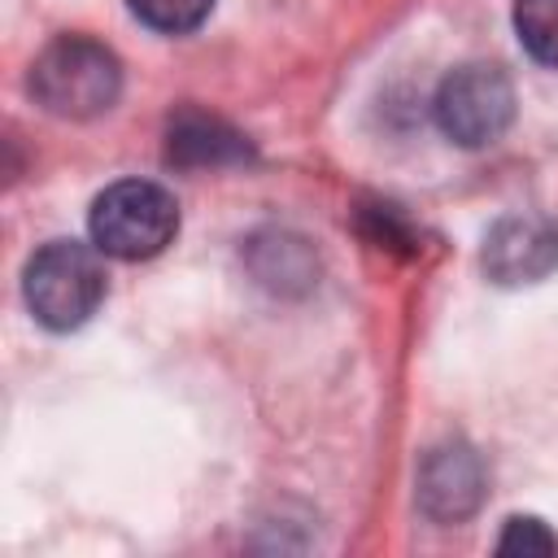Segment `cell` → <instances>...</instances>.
I'll return each instance as SVG.
<instances>
[{"label":"cell","mask_w":558,"mask_h":558,"mask_svg":"<svg viewBox=\"0 0 558 558\" xmlns=\"http://www.w3.org/2000/svg\"><path fill=\"white\" fill-rule=\"evenodd\" d=\"M118 92H122L118 57L87 35L52 39L31 65V96L57 118H96L118 100Z\"/></svg>","instance_id":"6da1fadb"},{"label":"cell","mask_w":558,"mask_h":558,"mask_svg":"<svg viewBox=\"0 0 558 558\" xmlns=\"http://www.w3.org/2000/svg\"><path fill=\"white\" fill-rule=\"evenodd\" d=\"M22 292H26L31 314L44 327H52V331L83 327L105 301L100 248L96 244H78V240H48L26 262Z\"/></svg>","instance_id":"7a4b0ae2"},{"label":"cell","mask_w":558,"mask_h":558,"mask_svg":"<svg viewBox=\"0 0 558 558\" xmlns=\"http://www.w3.org/2000/svg\"><path fill=\"white\" fill-rule=\"evenodd\" d=\"M87 227H92V244L105 257L140 262V257H157L174 240L179 205L161 183L122 179L96 196Z\"/></svg>","instance_id":"3957f363"},{"label":"cell","mask_w":558,"mask_h":558,"mask_svg":"<svg viewBox=\"0 0 558 558\" xmlns=\"http://www.w3.org/2000/svg\"><path fill=\"white\" fill-rule=\"evenodd\" d=\"M436 122L462 148H484L514 122V87L497 65H462L436 92Z\"/></svg>","instance_id":"277c9868"},{"label":"cell","mask_w":558,"mask_h":558,"mask_svg":"<svg viewBox=\"0 0 558 558\" xmlns=\"http://www.w3.org/2000/svg\"><path fill=\"white\" fill-rule=\"evenodd\" d=\"M558 266V227L532 214L501 218L484 240V270L497 283H536Z\"/></svg>","instance_id":"5b68a950"},{"label":"cell","mask_w":558,"mask_h":558,"mask_svg":"<svg viewBox=\"0 0 558 558\" xmlns=\"http://www.w3.org/2000/svg\"><path fill=\"white\" fill-rule=\"evenodd\" d=\"M480 493H484V471L471 449L445 445V449L427 453V462L418 471V501L432 519L458 523L462 514H471L480 506Z\"/></svg>","instance_id":"8992f818"},{"label":"cell","mask_w":558,"mask_h":558,"mask_svg":"<svg viewBox=\"0 0 558 558\" xmlns=\"http://www.w3.org/2000/svg\"><path fill=\"white\" fill-rule=\"evenodd\" d=\"M166 157L179 166H231V161L248 157V144L222 118L179 113L170 122V135H166Z\"/></svg>","instance_id":"52a82bcc"},{"label":"cell","mask_w":558,"mask_h":558,"mask_svg":"<svg viewBox=\"0 0 558 558\" xmlns=\"http://www.w3.org/2000/svg\"><path fill=\"white\" fill-rule=\"evenodd\" d=\"M514 35L536 61L558 65V0H514Z\"/></svg>","instance_id":"ba28073f"},{"label":"cell","mask_w":558,"mask_h":558,"mask_svg":"<svg viewBox=\"0 0 558 558\" xmlns=\"http://www.w3.org/2000/svg\"><path fill=\"white\" fill-rule=\"evenodd\" d=\"M126 4L144 26H153L161 35L196 31L214 9V0H126Z\"/></svg>","instance_id":"9c48e42d"},{"label":"cell","mask_w":558,"mask_h":558,"mask_svg":"<svg viewBox=\"0 0 558 558\" xmlns=\"http://www.w3.org/2000/svg\"><path fill=\"white\" fill-rule=\"evenodd\" d=\"M497 549L501 554H558V536L541 519H510Z\"/></svg>","instance_id":"30bf717a"}]
</instances>
